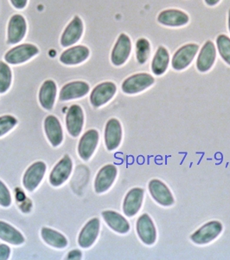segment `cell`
I'll return each instance as SVG.
<instances>
[{"label": "cell", "instance_id": "6da1fadb", "mask_svg": "<svg viewBox=\"0 0 230 260\" xmlns=\"http://www.w3.org/2000/svg\"><path fill=\"white\" fill-rule=\"evenodd\" d=\"M39 53V49L32 44H22L12 48L5 54L7 63L17 65L24 63Z\"/></svg>", "mask_w": 230, "mask_h": 260}, {"label": "cell", "instance_id": "7a4b0ae2", "mask_svg": "<svg viewBox=\"0 0 230 260\" xmlns=\"http://www.w3.org/2000/svg\"><path fill=\"white\" fill-rule=\"evenodd\" d=\"M84 31L83 21L79 16H74L62 31L60 44L62 47H70L80 40Z\"/></svg>", "mask_w": 230, "mask_h": 260}, {"label": "cell", "instance_id": "3957f363", "mask_svg": "<svg viewBox=\"0 0 230 260\" xmlns=\"http://www.w3.org/2000/svg\"><path fill=\"white\" fill-rule=\"evenodd\" d=\"M26 32L27 23L24 16L20 14L12 16L7 26V44H18L24 39Z\"/></svg>", "mask_w": 230, "mask_h": 260}, {"label": "cell", "instance_id": "277c9868", "mask_svg": "<svg viewBox=\"0 0 230 260\" xmlns=\"http://www.w3.org/2000/svg\"><path fill=\"white\" fill-rule=\"evenodd\" d=\"M154 83V78L147 73L133 75L122 83V90L127 94H136L149 88Z\"/></svg>", "mask_w": 230, "mask_h": 260}, {"label": "cell", "instance_id": "5b68a950", "mask_svg": "<svg viewBox=\"0 0 230 260\" xmlns=\"http://www.w3.org/2000/svg\"><path fill=\"white\" fill-rule=\"evenodd\" d=\"M132 50V42L127 34L121 33L119 36L111 53V61L115 66H121L127 62Z\"/></svg>", "mask_w": 230, "mask_h": 260}, {"label": "cell", "instance_id": "8992f818", "mask_svg": "<svg viewBox=\"0 0 230 260\" xmlns=\"http://www.w3.org/2000/svg\"><path fill=\"white\" fill-rule=\"evenodd\" d=\"M221 231L222 225L221 222H208L192 234L190 239L193 242L198 245H205L215 240V238L221 234Z\"/></svg>", "mask_w": 230, "mask_h": 260}, {"label": "cell", "instance_id": "52a82bcc", "mask_svg": "<svg viewBox=\"0 0 230 260\" xmlns=\"http://www.w3.org/2000/svg\"><path fill=\"white\" fill-rule=\"evenodd\" d=\"M198 49L199 47L196 44H188L179 48L172 57L171 64L173 69L176 71H182L187 68L195 58Z\"/></svg>", "mask_w": 230, "mask_h": 260}, {"label": "cell", "instance_id": "ba28073f", "mask_svg": "<svg viewBox=\"0 0 230 260\" xmlns=\"http://www.w3.org/2000/svg\"><path fill=\"white\" fill-rule=\"evenodd\" d=\"M117 90L116 85L112 82H105L98 84L92 90L90 95V102L93 106L95 108L102 106L109 102Z\"/></svg>", "mask_w": 230, "mask_h": 260}, {"label": "cell", "instance_id": "9c48e42d", "mask_svg": "<svg viewBox=\"0 0 230 260\" xmlns=\"http://www.w3.org/2000/svg\"><path fill=\"white\" fill-rule=\"evenodd\" d=\"M46 171V165L43 161H36L27 169L23 179V184L28 191L32 192L39 186Z\"/></svg>", "mask_w": 230, "mask_h": 260}, {"label": "cell", "instance_id": "30bf717a", "mask_svg": "<svg viewBox=\"0 0 230 260\" xmlns=\"http://www.w3.org/2000/svg\"><path fill=\"white\" fill-rule=\"evenodd\" d=\"M72 160L68 155L62 158L57 163L50 175V182L53 186H59L68 180L72 172Z\"/></svg>", "mask_w": 230, "mask_h": 260}, {"label": "cell", "instance_id": "8fae6325", "mask_svg": "<svg viewBox=\"0 0 230 260\" xmlns=\"http://www.w3.org/2000/svg\"><path fill=\"white\" fill-rule=\"evenodd\" d=\"M90 50L85 45H75L64 50L60 56V62L65 65H77L89 58Z\"/></svg>", "mask_w": 230, "mask_h": 260}, {"label": "cell", "instance_id": "7c38bea8", "mask_svg": "<svg viewBox=\"0 0 230 260\" xmlns=\"http://www.w3.org/2000/svg\"><path fill=\"white\" fill-rule=\"evenodd\" d=\"M84 115L83 109L79 105H72L68 109L66 115V127L68 133L73 137H77L80 135L83 127Z\"/></svg>", "mask_w": 230, "mask_h": 260}, {"label": "cell", "instance_id": "4fadbf2b", "mask_svg": "<svg viewBox=\"0 0 230 260\" xmlns=\"http://www.w3.org/2000/svg\"><path fill=\"white\" fill-rule=\"evenodd\" d=\"M98 142L99 133L97 130L90 129L83 135L78 145V153L83 160H88L90 159L97 147Z\"/></svg>", "mask_w": 230, "mask_h": 260}, {"label": "cell", "instance_id": "5bb4252c", "mask_svg": "<svg viewBox=\"0 0 230 260\" xmlns=\"http://www.w3.org/2000/svg\"><path fill=\"white\" fill-rule=\"evenodd\" d=\"M137 233L140 240L146 245H152L156 241V228L148 214H143L137 221Z\"/></svg>", "mask_w": 230, "mask_h": 260}, {"label": "cell", "instance_id": "9a60e30c", "mask_svg": "<svg viewBox=\"0 0 230 260\" xmlns=\"http://www.w3.org/2000/svg\"><path fill=\"white\" fill-rule=\"evenodd\" d=\"M149 190L152 198L159 204L165 207H169L174 203V198L171 194V191L161 180H150L149 183Z\"/></svg>", "mask_w": 230, "mask_h": 260}, {"label": "cell", "instance_id": "2e32d148", "mask_svg": "<svg viewBox=\"0 0 230 260\" xmlns=\"http://www.w3.org/2000/svg\"><path fill=\"white\" fill-rule=\"evenodd\" d=\"M117 176V169L113 165H106L100 169L95 178V189L98 193L106 192L112 186Z\"/></svg>", "mask_w": 230, "mask_h": 260}, {"label": "cell", "instance_id": "e0dca14e", "mask_svg": "<svg viewBox=\"0 0 230 260\" xmlns=\"http://www.w3.org/2000/svg\"><path fill=\"white\" fill-rule=\"evenodd\" d=\"M89 92V85L83 81H75L67 83L60 90V101L73 100L87 95Z\"/></svg>", "mask_w": 230, "mask_h": 260}, {"label": "cell", "instance_id": "ac0fdd59", "mask_svg": "<svg viewBox=\"0 0 230 260\" xmlns=\"http://www.w3.org/2000/svg\"><path fill=\"white\" fill-rule=\"evenodd\" d=\"M122 138V128L121 122L117 119H110L105 128V143L109 151L118 148Z\"/></svg>", "mask_w": 230, "mask_h": 260}, {"label": "cell", "instance_id": "d6986e66", "mask_svg": "<svg viewBox=\"0 0 230 260\" xmlns=\"http://www.w3.org/2000/svg\"><path fill=\"white\" fill-rule=\"evenodd\" d=\"M159 23L166 26H183L188 24L189 16L180 10H165L158 16Z\"/></svg>", "mask_w": 230, "mask_h": 260}, {"label": "cell", "instance_id": "ffe728a7", "mask_svg": "<svg viewBox=\"0 0 230 260\" xmlns=\"http://www.w3.org/2000/svg\"><path fill=\"white\" fill-rule=\"evenodd\" d=\"M100 231V220L97 218L90 219L81 231L78 243L81 247L89 248L97 239Z\"/></svg>", "mask_w": 230, "mask_h": 260}, {"label": "cell", "instance_id": "44dd1931", "mask_svg": "<svg viewBox=\"0 0 230 260\" xmlns=\"http://www.w3.org/2000/svg\"><path fill=\"white\" fill-rule=\"evenodd\" d=\"M144 198V190L135 187L127 192L123 203V211L126 215L133 217L136 215L141 207L142 201Z\"/></svg>", "mask_w": 230, "mask_h": 260}, {"label": "cell", "instance_id": "7402d4cb", "mask_svg": "<svg viewBox=\"0 0 230 260\" xmlns=\"http://www.w3.org/2000/svg\"><path fill=\"white\" fill-rule=\"evenodd\" d=\"M215 45L212 41H207L203 48L201 49L198 60H197V67L201 72H206L212 67L215 61Z\"/></svg>", "mask_w": 230, "mask_h": 260}, {"label": "cell", "instance_id": "603a6c76", "mask_svg": "<svg viewBox=\"0 0 230 260\" xmlns=\"http://www.w3.org/2000/svg\"><path fill=\"white\" fill-rule=\"evenodd\" d=\"M45 130L51 145L57 147L63 139L62 126L59 120L54 115H49L45 120Z\"/></svg>", "mask_w": 230, "mask_h": 260}, {"label": "cell", "instance_id": "cb8c5ba5", "mask_svg": "<svg viewBox=\"0 0 230 260\" xmlns=\"http://www.w3.org/2000/svg\"><path fill=\"white\" fill-rule=\"evenodd\" d=\"M57 87L53 80H46L39 90V102L42 107L46 110L53 108L56 100Z\"/></svg>", "mask_w": 230, "mask_h": 260}, {"label": "cell", "instance_id": "d4e9b609", "mask_svg": "<svg viewBox=\"0 0 230 260\" xmlns=\"http://www.w3.org/2000/svg\"><path fill=\"white\" fill-rule=\"evenodd\" d=\"M102 217L108 226L119 234H127L130 230V225L127 219L114 211H104Z\"/></svg>", "mask_w": 230, "mask_h": 260}, {"label": "cell", "instance_id": "484cf974", "mask_svg": "<svg viewBox=\"0 0 230 260\" xmlns=\"http://www.w3.org/2000/svg\"><path fill=\"white\" fill-rule=\"evenodd\" d=\"M0 239L12 245H22L24 242L20 232L4 221H0Z\"/></svg>", "mask_w": 230, "mask_h": 260}, {"label": "cell", "instance_id": "4316f807", "mask_svg": "<svg viewBox=\"0 0 230 260\" xmlns=\"http://www.w3.org/2000/svg\"><path fill=\"white\" fill-rule=\"evenodd\" d=\"M170 56L168 50L164 46H160L151 62V71L157 76L163 75L168 68Z\"/></svg>", "mask_w": 230, "mask_h": 260}, {"label": "cell", "instance_id": "83f0119b", "mask_svg": "<svg viewBox=\"0 0 230 260\" xmlns=\"http://www.w3.org/2000/svg\"><path fill=\"white\" fill-rule=\"evenodd\" d=\"M42 238L47 243L56 248H64L68 245V240L65 237L51 228H44L41 232Z\"/></svg>", "mask_w": 230, "mask_h": 260}, {"label": "cell", "instance_id": "f1b7e54d", "mask_svg": "<svg viewBox=\"0 0 230 260\" xmlns=\"http://www.w3.org/2000/svg\"><path fill=\"white\" fill-rule=\"evenodd\" d=\"M12 70L7 62L0 61V94L6 93L12 84Z\"/></svg>", "mask_w": 230, "mask_h": 260}, {"label": "cell", "instance_id": "f546056e", "mask_svg": "<svg viewBox=\"0 0 230 260\" xmlns=\"http://www.w3.org/2000/svg\"><path fill=\"white\" fill-rule=\"evenodd\" d=\"M150 45L147 39H139L136 42V57L140 64H144L150 56Z\"/></svg>", "mask_w": 230, "mask_h": 260}, {"label": "cell", "instance_id": "4dcf8cb0", "mask_svg": "<svg viewBox=\"0 0 230 260\" xmlns=\"http://www.w3.org/2000/svg\"><path fill=\"white\" fill-rule=\"evenodd\" d=\"M216 45L221 58L230 65V39L226 35H219Z\"/></svg>", "mask_w": 230, "mask_h": 260}, {"label": "cell", "instance_id": "1f68e13d", "mask_svg": "<svg viewBox=\"0 0 230 260\" xmlns=\"http://www.w3.org/2000/svg\"><path fill=\"white\" fill-rule=\"evenodd\" d=\"M17 119L12 115H4L0 117V136L8 133L17 125Z\"/></svg>", "mask_w": 230, "mask_h": 260}, {"label": "cell", "instance_id": "d6a6232c", "mask_svg": "<svg viewBox=\"0 0 230 260\" xmlns=\"http://www.w3.org/2000/svg\"><path fill=\"white\" fill-rule=\"evenodd\" d=\"M12 203V196L6 185L0 180V206L8 207Z\"/></svg>", "mask_w": 230, "mask_h": 260}, {"label": "cell", "instance_id": "836d02e7", "mask_svg": "<svg viewBox=\"0 0 230 260\" xmlns=\"http://www.w3.org/2000/svg\"><path fill=\"white\" fill-rule=\"evenodd\" d=\"M11 254V249L8 245H0V260L8 259Z\"/></svg>", "mask_w": 230, "mask_h": 260}, {"label": "cell", "instance_id": "e575fe53", "mask_svg": "<svg viewBox=\"0 0 230 260\" xmlns=\"http://www.w3.org/2000/svg\"><path fill=\"white\" fill-rule=\"evenodd\" d=\"M12 6L18 10H23L26 7L28 0H10Z\"/></svg>", "mask_w": 230, "mask_h": 260}, {"label": "cell", "instance_id": "d590c367", "mask_svg": "<svg viewBox=\"0 0 230 260\" xmlns=\"http://www.w3.org/2000/svg\"><path fill=\"white\" fill-rule=\"evenodd\" d=\"M83 257V253L80 250H73L68 254V259H81Z\"/></svg>", "mask_w": 230, "mask_h": 260}, {"label": "cell", "instance_id": "8d00e7d4", "mask_svg": "<svg viewBox=\"0 0 230 260\" xmlns=\"http://www.w3.org/2000/svg\"><path fill=\"white\" fill-rule=\"evenodd\" d=\"M219 1H220V0H205V3H206L208 6H215L216 4H218Z\"/></svg>", "mask_w": 230, "mask_h": 260}, {"label": "cell", "instance_id": "74e56055", "mask_svg": "<svg viewBox=\"0 0 230 260\" xmlns=\"http://www.w3.org/2000/svg\"><path fill=\"white\" fill-rule=\"evenodd\" d=\"M228 30H229L230 32V10L228 12Z\"/></svg>", "mask_w": 230, "mask_h": 260}]
</instances>
